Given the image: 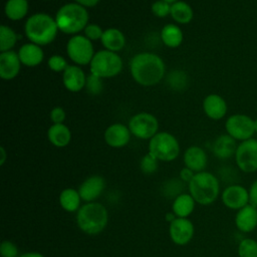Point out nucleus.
Segmentation results:
<instances>
[{
  "mask_svg": "<svg viewBox=\"0 0 257 257\" xmlns=\"http://www.w3.org/2000/svg\"><path fill=\"white\" fill-rule=\"evenodd\" d=\"M131 73L139 84L152 86L163 78L165 64L163 59L157 54L149 52L139 53L131 61Z\"/></svg>",
  "mask_w": 257,
  "mask_h": 257,
  "instance_id": "obj_1",
  "label": "nucleus"
},
{
  "mask_svg": "<svg viewBox=\"0 0 257 257\" xmlns=\"http://www.w3.org/2000/svg\"><path fill=\"white\" fill-rule=\"evenodd\" d=\"M55 19L44 13H36L30 16L25 23L27 38L37 45H46L52 42L57 34Z\"/></svg>",
  "mask_w": 257,
  "mask_h": 257,
  "instance_id": "obj_2",
  "label": "nucleus"
},
{
  "mask_svg": "<svg viewBox=\"0 0 257 257\" xmlns=\"http://www.w3.org/2000/svg\"><path fill=\"white\" fill-rule=\"evenodd\" d=\"M55 21L58 30L66 34H73L87 26L88 13L85 7L78 3H67L59 8Z\"/></svg>",
  "mask_w": 257,
  "mask_h": 257,
  "instance_id": "obj_3",
  "label": "nucleus"
},
{
  "mask_svg": "<svg viewBox=\"0 0 257 257\" xmlns=\"http://www.w3.org/2000/svg\"><path fill=\"white\" fill-rule=\"evenodd\" d=\"M189 191L195 202L201 205H210L219 196V181L211 173L199 172L190 181Z\"/></svg>",
  "mask_w": 257,
  "mask_h": 257,
  "instance_id": "obj_4",
  "label": "nucleus"
},
{
  "mask_svg": "<svg viewBox=\"0 0 257 257\" xmlns=\"http://www.w3.org/2000/svg\"><path fill=\"white\" fill-rule=\"evenodd\" d=\"M107 211L99 203H88L82 206L76 216V222L80 230L89 235L100 233L107 224Z\"/></svg>",
  "mask_w": 257,
  "mask_h": 257,
  "instance_id": "obj_5",
  "label": "nucleus"
},
{
  "mask_svg": "<svg viewBox=\"0 0 257 257\" xmlns=\"http://www.w3.org/2000/svg\"><path fill=\"white\" fill-rule=\"evenodd\" d=\"M89 65L91 74L100 78L112 77L120 72L122 60L113 51L100 50L93 55Z\"/></svg>",
  "mask_w": 257,
  "mask_h": 257,
  "instance_id": "obj_6",
  "label": "nucleus"
},
{
  "mask_svg": "<svg viewBox=\"0 0 257 257\" xmlns=\"http://www.w3.org/2000/svg\"><path fill=\"white\" fill-rule=\"evenodd\" d=\"M149 153L158 160L170 162L178 157L180 146L173 135L166 132L157 133L150 140Z\"/></svg>",
  "mask_w": 257,
  "mask_h": 257,
  "instance_id": "obj_7",
  "label": "nucleus"
},
{
  "mask_svg": "<svg viewBox=\"0 0 257 257\" xmlns=\"http://www.w3.org/2000/svg\"><path fill=\"white\" fill-rule=\"evenodd\" d=\"M225 128L233 139L243 142L252 139L255 134V120L243 113L232 114L227 118Z\"/></svg>",
  "mask_w": 257,
  "mask_h": 257,
  "instance_id": "obj_8",
  "label": "nucleus"
},
{
  "mask_svg": "<svg viewBox=\"0 0 257 257\" xmlns=\"http://www.w3.org/2000/svg\"><path fill=\"white\" fill-rule=\"evenodd\" d=\"M66 51L69 58L80 65L90 63L94 55L91 41L87 37L81 35L72 36L68 40Z\"/></svg>",
  "mask_w": 257,
  "mask_h": 257,
  "instance_id": "obj_9",
  "label": "nucleus"
},
{
  "mask_svg": "<svg viewBox=\"0 0 257 257\" xmlns=\"http://www.w3.org/2000/svg\"><path fill=\"white\" fill-rule=\"evenodd\" d=\"M238 168L244 173L257 171V140L249 139L241 142L235 153Z\"/></svg>",
  "mask_w": 257,
  "mask_h": 257,
  "instance_id": "obj_10",
  "label": "nucleus"
},
{
  "mask_svg": "<svg viewBox=\"0 0 257 257\" xmlns=\"http://www.w3.org/2000/svg\"><path fill=\"white\" fill-rule=\"evenodd\" d=\"M159 123L157 118L148 112L135 114L128 122L131 133L140 139H152L158 131Z\"/></svg>",
  "mask_w": 257,
  "mask_h": 257,
  "instance_id": "obj_11",
  "label": "nucleus"
},
{
  "mask_svg": "<svg viewBox=\"0 0 257 257\" xmlns=\"http://www.w3.org/2000/svg\"><path fill=\"white\" fill-rule=\"evenodd\" d=\"M223 204L231 210H240L250 204L249 191L241 185L228 186L222 192Z\"/></svg>",
  "mask_w": 257,
  "mask_h": 257,
  "instance_id": "obj_12",
  "label": "nucleus"
},
{
  "mask_svg": "<svg viewBox=\"0 0 257 257\" xmlns=\"http://www.w3.org/2000/svg\"><path fill=\"white\" fill-rule=\"evenodd\" d=\"M194 235L193 223L186 218H176L170 225V236L177 245H185Z\"/></svg>",
  "mask_w": 257,
  "mask_h": 257,
  "instance_id": "obj_13",
  "label": "nucleus"
},
{
  "mask_svg": "<svg viewBox=\"0 0 257 257\" xmlns=\"http://www.w3.org/2000/svg\"><path fill=\"white\" fill-rule=\"evenodd\" d=\"M235 225L243 233H250L257 228V207L248 204L237 211Z\"/></svg>",
  "mask_w": 257,
  "mask_h": 257,
  "instance_id": "obj_14",
  "label": "nucleus"
},
{
  "mask_svg": "<svg viewBox=\"0 0 257 257\" xmlns=\"http://www.w3.org/2000/svg\"><path fill=\"white\" fill-rule=\"evenodd\" d=\"M20 59L18 53L13 50L1 52L0 54V76L2 79L10 80L17 76L20 70Z\"/></svg>",
  "mask_w": 257,
  "mask_h": 257,
  "instance_id": "obj_15",
  "label": "nucleus"
},
{
  "mask_svg": "<svg viewBox=\"0 0 257 257\" xmlns=\"http://www.w3.org/2000/svg\"><path fill=\"white\" fill-rule=\"evenodd\" d=\"M131 138V131L121 123H113L109 125L104 133L105 143L112 148H121L125 146Z\"/></svg>",
  "mask_w": 257,
  "mask_h": 257,
  "instance_id": "obj_16",
  "label": "nucleus"
},
{
  "mask_svg": "<svg viewBox=\"0 0 257 257\" xmlns=\"http://www.w3.org/2000/svg\"><path fill=\"white\" fill-rule=\"evenodd\" d=\"M62 81L64 86L69 91L76 92L85 86L86 77L80 67L75 65H68L63 71Z\"/></svg>",
  "mask_w": 257,
  "mask_h": 257,
  "instance_id": "obj_17",
  "label": "nucleus"
},
{
  "mask_svg": "<svg viewBox=\"0 0 257 257\" xmlns=\"http://www.w3.org/2000/svg\"><path fill=\"white\" fill-rule=\"evenodd\" d=\"M203 108L208 117L218 120L225 116L227 112V103L222 96L213 93L205 97Z\"/></svg>",
  "mask_w": 257,
  "mask_h": 257,
  "instance_id": "obj_18",
  "label": "nucleus"
},
{
  "mask_svg": "<svg viewBox=\"0 0 257 257\" xmlns=\"http://www.w3.org/2000/svg\"><path fill=\"white\" fill-rule=\"evenodd\" d=\"M104 186V180L100 176H91L80 185L78 193L83 201H92L100 196Z\"/></svg>",
  "mask_w": 257,
  "mask_h": 257,
  "instance_id": "obj_19",
  "label": "nucleus"
},
{
  "mask_svg": "<svg viewBox=\"0 0 257 257\" xmlns=\"http://www.w3.org/2000/svg\"><path fill=\"white\" fill-rule=\"evenodd\" d=\"M184 162L187 168L193 172H203L207 165V155L200 147H190L184 155Z\"/></svg>",
  "mask_w": 257,
  "mask_h": 257,
  "instance_id": "obj_20",
  "label": "nucleus"
},
{
  "mask_svg": "<svg viewBox=\"0 0 257 257\" xmlns=\"http://www.w3.org/2000/svg\"><path fill=\"white\" fill-rule=\"evenodd\" d=\"M18 56L22 64L26 66H36L43 60V51L35 43H26L18 51Z\"/></svg>",
  "mask_w": 257,
  "mask_h": 257,
  "instance_id": "obj_21",
  "label": "nucleus"
},
{
  "mask_svg": "<svg viewBox=\"0 0 257 257\" xmlns=\"http://www.w3.org/2000/svg\"><path fill=\"white\" fill-rule=\"evenodd\" d=\"M237 147L235 139L229 135H222L215 141L213 152L219 159H228L235 155Z\"/></svg>",
  "mask_w": 257,
  "mask_h": 257,
  "instance_id": "obj_22",
  "label": "nucleus"
},
{
  "mask_svg": "<svg viewBox=\"0 0 257 257\" xmlns=\"http://www.w3.org/2000/svg\"><path fill=\"white\" fill-rule=\"evenodd\" d=\"M47 137L49 142L58 148L65 147L69 144L71 139V134L69 128L63 123H53L48 132Z\"/></svg>",
  "mask_w": 257,
  "mask_h": 257,
  "instance_id": "obj_23",
  "label": "nucleus"
},
{
  "mask_svg": "<svg viewBox=\"0 0 257 257\" xmlns=\"http://www.w3.org/2000/svg\"><path fill=\"white\" fill-rule=\"evenodd\" d=\"M100 40L106 50L113 52L120 50L125 43V38L122 32L116 28L105 29Z\"/></svg>",
  "mask_w": 257,
  "mask_h": 257,
  "instance_id": "obj_24",
  "label": "nucleus"
},
{
  "mask_svg": "<svg viewBox=\"0 0 257 257\" xmlns=\"http://www.w3.org/2000/svg\"><path fill=\"white\" fill-rule=\"evenodd\" d=\"M195 207V200L189 194L179 195L173 203V212L180 218L189 216Z\"/></svg>",
  "mask_w": 257,
  "mask_h": 257,
  "instance_id": "obj_25",
  "label": "nucleus"
},
{
  "mask_svg": "<svg viewBox=\"0 0 257 257\" xmlns=\"http://www.w3.org/2000/svg\"><path fill=\"white\" fill-rule=\"evenodd\" d=\"M161 38L165 45L175 48L183 41V32L175 24H167L161 31Z\"/></svg>",
  "mask_w": 257,
  "mask_h": 257,
  "instance_id": "obj_26",
  "label": "nucleus"
},
{
  "mask_svg": "<svg viewBox=\"0 0 257 257\" xmlns=\"http://www.w3.org/2000/svg\"><path fill=\"white\" fill-rule=\"evenodd\" d=\"M170 14L178 23L186 24L189 23L193 18V9L188 3L184 1H177L171 4Z\"/></svg>",
  "mask_w": 257,
  "mask_h": 257,
  "instance_id": "obj_27",
  "label": "nucleus"
},
{
  "mask_svg": "<svg viewBox=\"0 0 257 257\" xmlns=\"http://www.w3.org/2000/svg\"><path fill=\"white\" fill-rule=\"evenodd\" d=\"M5 15L11 20L22 19L28 11L27 0H8L5 4Z\"/></svg>",
  "mask_w": 257,
  "mask_h": 257,
  "instance_id": "obj_28",
  "label": "nucleus"
},
{
  "mask_svg": "<svg viewBox=\"0 0 257 257\" xmlns=\"http://www.w3.org/2000/svg\"><path fill=\"white\" fill-rule=\"evenodd\" d=\"M80 195L73 189H65L60 193L59 202L61 207L67 212H74L79 208Z\"/></svg>",
  "mask_w": 257,
  "mask_h": 257,
  "instance_id": "obj_29",
  "label": "nucleus"
},
{
  "mask_svg": "<svg viewBox=\"0 0 257 257\" xmlns=\"http://www.w3.org/2000/svg\"><path fill=\"white\" fill-rule=\"evenodd\" d=\"M17 41L16 33L8 26L1 25L0 27V50L1 52L10 50Z\"/></svg>",
  "mask_w": 257,
  "mask_h": 257,
  "instance_id": "obj_30",
  "label": "nucleus"
},
{
  "mask_svg": "<svg viewBox=\"0 0 257 257\" xmlns=\"http://www.w3.org/2000/svg\"><path fill=\"white\" fill-rule=\"evenodd\" d=\"M239 257H257V241L252 238L241 240L238 245Z\"/></svg>",
  "mask_w": 257,
  "mask_h": 257,
  "instance_id": "obj_31",
  "label": "nucleus"
},
{
  "mask_svg": "<svg viewBox=\"0 0 257 257\" xmlns=\"http://www.w3.org/2000/svg\"><path fill=\"white\" fill-rule=\"evenodd\" d=\"M158 168V159L152 154H147L141 161V169L145 174H152L156 172Z\"/></svg>",
  "mask_w": 257,
  "mask_h": 257,
  "instance_id": "obj_32",
  "label": "nucleus"
},
{
  "mask_svg": "<svg viewBox=\"0 0 257 257\" xmlns=\"http://www.w3.org/2000/svg\"><path fill=\"white\" fill-rule=\"evenodd\" d=\"M152 12L158 17H165L171 13V4L163 0H158L153 3Z\"/></svg>",
  "mask_w": 257,
  "mask_h": 257,
  "instance_id": "obj_33",
  "label": "nucleus"
},
{
  "mask_svg": "<svg viewBox=\"0 0 257 257\" xmlns=\"http://www.w3.org/2000/svg\"><path fill=\"white\" fill-rule=\"evenodd\" d=\"M48 66L51 70L59 72V71H64L68 65H67V62L65 61V59L62 56L52 55L48 59Z\"/></svg>",
  "mask_w": 257,
  "mask_h": 257,
  "instance_id": "obj_34",
  "label": "nucleus"
},
{
  "mask_svg": "<svg viewBox=\"0 0 257 257\" xmlns=\"http://www.w3.org/2000/svg\"><path fill=\"white\" fill-rule=\"evenodd\" d=\"M101 78L96 76V75H93V74H90L87 78H86V83H85V86L87 88V90L91 93H98L100 92L101 88H102V85H101Z\"/></svg>",
  "mask_w": 257,
  "mask_h": 257,
  "instance_id": "obj_35",
  "label": "nucleus"
},
{
  "mask_svg": "<svg viewBox=\"0 0 257 257\" xmlns=\"http://www.w3.org/2000/svg\"><path fill=\"white\" fill-rule=\"evenodd\" d=\"M84 34L89 40H97L101 39L103 31L100 26L96 24H87V26L84 28Z\"/></svg>",
  "mask_w": 257,
  "mask_h": 257,
  "instance_id": "obj_36",
  "label": "nucleus"
},
{
  "mask_svg": "<svg viewBox=\"0 0 257 257\" xmlns=\"http://www.w3.org/2000/svg\"><path fill=\"white\" fill-rule=\"evenodd\" d=\"M0 253L2 257H16L17 256V247L10 241H3L0 247Z\"/></svg>",
  "mask_w": 257,
  "mask_h": 257,
  "instance_id": "obj_37",
  "label": "nucleus"
},
{
  "mask_svg": "<svg viewBox=\"0 0 257 257\" xmlns=\"http://www.w3.org/2000/svg\"><path fill=\"white\" fill-rule=\"evenodd\" d=\"M50 118L53 121V123H62L65 119V111L62 107L56 106L52 108L50 112Z\"/></svg>",
  "mask_w": 257,
  "mask_h": 257,
  "instance_id": "obj_38",
  "label": "nucleus"
},
{
  "mask_svg": "<svg viewBox=\"0 0 257 257\" xmlns=\"http://www.w3.org/2000/svg\"><path fill=\"white\" fill-rule=\"evenodd\" d=\"M249 200L250 204L257 207V180H255L249 188Z\"/></svg>",
  "mask_w": 257,
  "mask_h": 257,
  "instance_id": "obj_39",
  "label": "nucleus"
},
{
  "mask_svg": "<svg viewBox=\"0 0 257 257\" xmlns=\"http://www.w3.org/2000/svg\"><path fill=\"white\" fill-rule=\"evenodd\" d=\"M180 177H181V179L183 180V181H185V182H189L190 183V181L193 179V177H194V172L191 170V169H189V168H184V169H182L181 170V172H180Z\"/></svg>",
  "mask_w": 257,
  "mask_h": 257,
  "instance_id": "obj_40",
  "label": "nucleus"
},
{
  "mask_svg": "<svg viewBox=\"0 0 257 257\" xmlns=\"http://www.w3.org/2000/svg\"><path fill=\"white\" fill-rule=\"evenodd\" d=\"M76 3L84 6V7H93L95 6L99 0H75Z\"/></svg>",
  "mask_w": 257,
  "mask_h": 257,
  "instance_id": "obj_41",
  "label": "nucleus"
},
{
  "mask_svg": "<svg viewBox=\"0 0 257 257\" xmlns=\"http://www.w3.org/2000/svg\"><path fill=\"white\" fill-rule=\"evenodd\" d=\"M19 257H44L42 254L40 253H36V252H29V253H25V254H22L21 256Z\"/></svg>",
  "mask_w": 257,
  "mask_h": 257,
  "instance_id": "obj_42",
  "label": "nucleus"
},
{
  "mask_svg": "<svg viewBox=\"0 0 257 257\" xmlns=\"http://www.w3.org/2000/svg\"><path fill=\"white\" fill-rule=\"evenodd\" d=\"M0 152H1V160H0V165H3L4 162H5V159H6V153H5V150L3 147L0 148Z\"/></svg>",
  "mask_w": 257,
  "mask_h": 257,
  "instance_id": "obj_43",
  "label": "nucleus"
},
{
  "mask_svg": "<svg viewBox=\"0 0 257 257\" xmlns=\"http://www.w3.org/2000/svg\"><path fill=\"white\" fill-rule=\"evenodd\" d=\"M175 216H176L175 214H171V213H170V214H167V215H166V219H167V221H171V223H172V222L176 219Z\"/></svg>",
  "mask_w": 257,
  "mask_h": 257,
  "instance_id": "obj_44",
  "label": "nucleus"
},
{
  "mask_svg": "<svg viewBox=\"0 0 257 257\" xmlns=\"http://www.w3.org/2000/svg\"><path fill=\"white\" fill-rule=\"evenodd\" d=\"M163 1H166V2H168L169 4H173V3H175V2H177L178 0H163Z\"/></svg>",
  "mask_w": 257,
  "mask_h": 257,
  "instance_id": "obj_45",
  "label": "nucleus"
},
{
  "mask_svg": "<svg viewBox=\"0 0 257 257\" xmlns=\"http://www.w3.org/2000/svg\"><path fill=\"white\" fill-rule=\"evenodd\" d=\"M255 133L257 134V118L255 119Z\"/></svg>",
  "mask_w": 257,
  "mask_h": 257,
  "instance_id": "obj_46",
  "label": "nucleus"
}]
</instances>
